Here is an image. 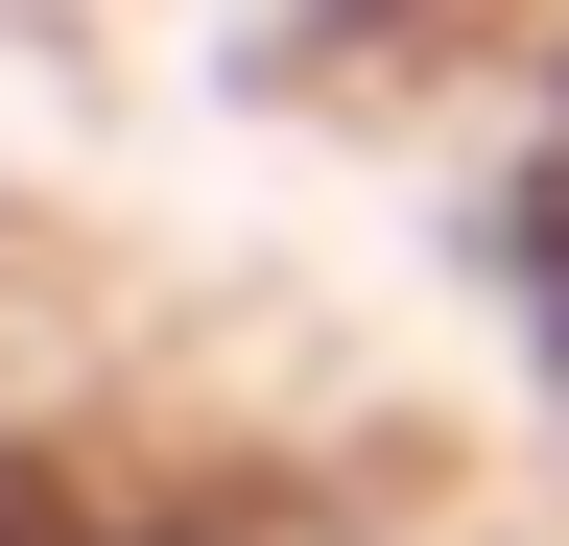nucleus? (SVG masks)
I'll use <instances>...</instances> for the list:
<instances>
[{
	"mask_svg": "<svg viewBox=\"0 0 569 546\" xmlns=\"http://www.w3.org/2000/svg\"><path fill=\"white\" fill-rule=\"evenodd\" d=\"M24 546H167V523H24Z\"/></svg>",
	"mask_w": 569,
	"mask_h": 546,
	"instance_id": "nucleus-1",
	"label": "nucleus"
}]
</instances>
